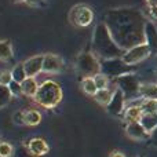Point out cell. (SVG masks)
Wrapping results in <instances>:
<instances>
[{
	"label": "cell",
	"mask_w": 157,
	"mask_h": 157,
	"mask_svg": "<svg viewBox=\"0 0 157 157\" xmlns=\"http://www.w3.org/2000/svg\"><path fill=\"white\" fill-rule=\"evenodd\" d=\"M112 37L124 51L145 43V26L147 19L136 8H113L103 19Z\"/></svg>",
	"instance_id": "1"
},
{
	"label": "cell",
	"mask_w": 157,
	"mask_h": 157,
	"mask_svg": "<svg viewBox=\"0 0 157 157\" xmlns=\"http://www.w3.org/2000/svg\"><path fill=\"white\" fill-rule=\"evenodd\" d=\"M124 50L120 48L114 39L112 37L105 22H101L95 26L92 36V54L99 61L112 59V58H123Z\"/></svg>",
	"instance_id": "2"
},
{
	"label": "cell",
	"mask_w": 157,
	"mask_h": 157,
	"mask_svg": "<svg viewBox=\"0 0 157 157\" xmlns=\"http://www.w3.org/2000/svg\"><path fill=\"white\" fill-rule=\"evenodd\" d=\"M35 99L44 108H54L62 99V88L52 80H47L39 86Z\"/></svg>",
	"instance_id": "3"
},
{
	"label": "cell",
	"mask_w": 157,
	"mask_h": 157,
	"mask_svg": "<svg viewBox=\"0 0 157 157\" xmlns=\"http://www.w3.org/2000/svg\"><path fill=\"white\" fill-rule=\"evenodd\" d=\"M136 71L135 65H128L123 61V58H112V59L101 61V73L108 78H114L124 76L128 73H134Z\"/></svg>",
	"instance_id": "4"
},
{
	"label": "cell",
	"mask_w": 157,
	"mask_h": 157,
	"mask_svg": "<svg viewBox=\"0 0 157 157\" xmlns=\"http://www.w3.org/2000/svg\"><path fill=\"white\" fill-rule=\"evenodd\" d=\"M76 68L83 77H94L101 73V61L92 52H81L77 58Z\"/></svg>",
	"instance_id": "5"
},
{
	"label": "cell",
	"mask_w": 157,
	"mask_h": 157,
	"mask_svg": "<svg viewBox=\"0 0 157 157\" xmlns=\"http://www.w3.org/2000/svg\"><path fill=\"white\" fill-rule=\"evenodd\" d=\"M116 86L119 90H121V92L124 94L125 101H132L135 98L139 97V90H141V81L135 76V73H128L124 76L117 77Z\"/></svg>",
	"instance_id": "6"
},
{
	"label": "cell",
	"mask_w": 157,
	"mask_h": 157,
	"mask_svg": "<svg viewBox=\"0 0 157 157\" xmlns=\"http://www.w3.org/2000/svg\"><path fill=\"white\" fill-rule=\"evenodd\" d=\"M69 19L73 25L76 26H88L94 19V13H92L91 7L86 4H77L71 10L69 14Z\"/></svg>",
	"instance_id": "7"
},
{
	"label": "cell",
	"mask_w": 157,
	"mask_h": 157,
	"mask_svg": "<svg viewBox=\"0 0 157 157\" xmlns=\"http://www.w3.org/2000/svg\"><path fill=\"white\" fill-rule=\"evenodd\" d=\"M150 54L152 52H150V48L147 47V44L142 43V44L132 47V48L127 50L124 52V55H123V61L125 63H128V65H136V63L145 61Z\"/></svg>",
	"instance_id": "8"
},
{
	"label": "cell",
	"mask_w": 157,
	"mask_h": 157,
	"mask_svg": "<svg viewBox=\"0 0 157 157\" xmlns=\"http://www.w3.org/2000/svg\"><path fill=\"white\" fill-rule=\"evenodd\" d=\"M124 105H125V97L121 92V90L116 88L114 90V94L112 97V101L109 102V105L106 106L108 112L113 116H119V114L123 113L124 110Z\"/></svg>",
	"instance_id": "9"
},
{
	"label": "cell",
	"mask_w": 157,
	"mask_h": 157,
	"mask_svg": "<svg viewBox=\"0 0 157 157\" xmlns=\"http://www.w3.org/2000/svg\"><path fill=\"white\" fill-rule=\"evenodd\" d=\"M145 43L150 48V52L157 55V26L152 21H147L145 26Z\"/></svg>",
	"instance_id": "10"
},
{
	"label": "cell",
	"mask_w": 157,
	"mask_h": 157,
	"mask_svg": "<svg viewBox=\"0 0 157 157\" xmlns=\"http://www.w3.org/2000/svg\"><path fill=\"white\" fill-rule=\"evenodd\" d=\"M63 69V59L59 58L58 55L54 54H47L44 55L43 61V72H48V73H57Z\"/></svg>",
	"instance_id": "11"
},
{
	"label": "cell",
	"mask_w": 157,
	"mask_h": 157,
	"mask_svg": "<svg viewBox=\"0 0 157 157\" xmlns=\"http://www.w3.org/2000/svg\"><path fill=\"white\" fill-rule=\"evenodd\" d=\"M43 61H44V55H36V57H32L25 61L24 66L28 77H35L36 75H39L43 71Z\"/></svg>",
	"instance_id": "12"
},
{
	"label": "cell",
	"mask_w": 157,
	"mask_h": 157,
	"mask_svg": "<svg viewBox=\"0 0 157 157\" xmlns=\"http://www.w3.org/2000/svg\"><path fill=\"white\" fill-rule=\"evenodd\" d=\"M125 132L130 138L132 139H147L150 136V134L147 132L146 130L144 128V125L141 124L139 121H134V123H128L127 124V128H125Z\"/></svg>",
	"instance_id": "13"
},
{
	"label": "cell",
	"mask_w": 157,
	"mask_h": 157,
	"mask_svg": "<svg viewBox=\"0 0 157 157\" xmlns=\"http://www.w3.org/2000/svg\"><path fill=\"white\" fill-rule=\"evenodd\" d=\"M28 152L33 156H43L48 152V145L43 138H33L28 144Z\"/></svg>",
	"instance_id": "14"
},
{
	"label": "cell",
	"mask_w": 157,
	"mask_h": 157,
	"mask_svg": "<svg viewBox=\"0 0 157 157\" xmlns=\"http://www.w3.org/2000/svg\"><path fill=\"white\" fill-rule=\"evenodd\" d=\"M139 97H141L142 99L157 101V83H145V84H141Z\"/></svg>",
	"instance_id": "15"
},
{
	"label": "cell",
	"mask_w": 157,
	"mask_h": 157,
	"mask_svg": "<svg viewBox=\"0 0 157 157\" xmlns=\"http://www.w3.org/2000/svg\"><path fill=\"white\" fill-rule=\"evenodd\" d=\"M144 116V112H142L141 103L139 105H131L125 109L124 112V119L128 123H134V121H139L141 117Z\"/></svg>",
	"instance_id": "16"
},
{
	"label": "cell",
	"mask_w": 157,
	"mask_h": 157,
	"mask_svg": "<svg viewBox=\"0 0 157 157\" xmlns=\"http://www.w3.org/2000/svg\"><path fill=\"white\" fill-rule=\"evenodd\" d=\"M21 87H22V94H25L26 97H35L39 90V86L36 83L35 77H26L21 83Z\"/></svg>",
	"instance_id": "17"
},
{
	"label": "cell",
	"mask_w": 157,
	"mask_h": 157,
	"mask_svg": "<svg viewBox=\"0 0 157 157\" xmlns=\"http://www.w3.org/2000/svg\"><path fill=\"white\" fill-rule=\"evenodd\" d=\"M139 123L144 125V128L147 132L152 134L157 128V114H144L139 120Z\"/></svg>",
	"instance_id": "18"
},
{
	"label": "cell",
	"mask_w": 157,
	"mask_h": 157,
	"mask_svg": "<svg viewBox=\"0 0 157 157\" xmlns=\"http://www.w3.org/2000/svg\"><path fill=\"white\" fill-rule=\"evenodd\" d=\"M24 119H25V125H37L41 121V114L37 110H26L24 112Z\"/></svg>",
	"instance_id": "19"
},
{
	"label": "cell",
	"mask_w": 157,
	"mask_h": 157,
	"mask_svg": "<svg viewBox=\"0 0 157 157\" xmlns=\"http://www.w3.org/2000/svg\"><path fill=\"white\" fill-rule=\"evenodd\" d=\"M114 91H112L110 88H105V90H98V92L94 95L95 99L101 103V105H109V102L112 101V97H113Z\"/></svg>",
	"instance_id": "20"
},
{
	"label": "cell",
	"mask_w": 157,
	"mask_h": 157,
	"mask_svg": "<svg viewBox=\"0 0 157 157\" xmlns=\"http://www.w3.org/2000/svg\"><path fill=\"white\" fill-rule=\"evenodd\" d=\"M0 59L13 61V47L10 41H0Z\"/></svg>",
	"instance_id": "21"
},
{
	"label": "cell",
	"mask_w": 157,
	"mask_h": 157,
	"mask_svg": "<svg viewBox=\"0 0 157 157\" xmlns=\"http://www.w3.org/2000/svg\"><path fill=\"white\" fill-rule=\"evenodd\" d=\"M11 75H13V80L14 81H18V83H22V81L28 77L24 63H18V65L14 66L13 71H11Z\"/></svg>",
	"instance_id": "22"
},
{
	"label": "cell",
	"mask_w": 157,
	"mask_h": 157,
	"mask_svg": "<svg viewBox=\"0 0 157 157\" xmlns=\"http://www.w3.org/2000/svg\"><path fill=\"white\" fill-rule=\"evenodd\" d=\"M81 86H83L84 92L88 95H95L98 92V87L94 81V77H84Z\"/></svg>",
	"instance_id": "23"
},
{
	"label": "cell",
	"mask_w": 157,
	"mask_h": 157,
	"mask_svg": "<svg viewBox=\"0 0 157 157\" xmlns=\"http://www.w3.org/2000/svg\"><path fill=\"white\" fill-rule=\"evenodd\" d=\"M141 108L144 114H157V101L142 99Z\"/></svg>",
	"instance_id": "24"
},
{
	"label": "cell",
	"mask_w": 157,
	"mask_h": 157,
	"mask_svg": "<svg viewBox=\"0 0 157 157\" xmlns=\"http://www.w3.org/2000/svg\"><path fill=\"white\" fill-rule=\"evenodd\" d=\"M11 97H13V94H11L8 86H3V84H0V109L4 108V106L10 102Z\"/></svg>",
	"instance_id": "25"
},
{
	"label": "cell",
	"mask_w": 157,
	"mask_h": 157,
	"mask_svg": "<svg viewBox=\"0 0 157 157\" xmlns=\"http://www.w3.org/2000/svg\"><path fill=\"white\" fill-rule=\"evenodd\" d=\"M94 81L97 84L98 90H105V88H109V78L102 73H98L97 76H94Z\"/></svg>",
	"instance_id": "26"
},
{
	"label": "cell",
	"mask_w": 157,
	"mask_h": 157,
	"mask_svg": "<svg viewBox=\"0 0 157 157\" xmlns=\"http://www.w3.org/2000/svg\"><path fill=\"white\" fill-rule=\"evenodd\" d=\"M14 149L8 142H0V157H11Z\"/></svg>",
	"instance_id": "27"
},
{
	"label": "cell",
	"mask_w": 157,
	"mask_h": 157,
	"mask_svg": "<svg viewBox=\"0 0 157 157\" xmlns=\"http://www.w3.org/2000/svg\"><path fill=\"white\" fill-rule=\"evenodd\" d=\"M13 81V75H11L10 71H3L0 72V84H3V86H8V84Z\"/></svg>",
	"instance_id": "28"
},
{
	"label": "cell",
	"mask_w": 157,
	"mask_h": 157,
	"mask_svg": "<svg viewBox=\"0 0 157 157\" xmlns=\"http://www.w3.org/2000/svg\"><path fill=\"white\" fill-rule=\"evenodd\" d=\"M8 88H10L11 94L15 95V97H18V95L22 94V87H21V83H18V81H11L10 84H8Z\"/></svg>",
	"instance_id": "29"
},
{
	"label": "cell",
	"mask_w": 157,
	"mask_h": 157,
	"mask_svg": "<svg viewBox=\"0 0 157 157\" xmlns=\"http://www.w3.org/2000/svg\"><path fill=\"white\" fill-rule=\"evenodd\" d=\"M25 3L30 7H44L46 6L44 0H25Z\"/></svg>",
	"instance_id": "30"
},
{
	"label": "cell",
	"mask_w": 157,
	"mask_h": 157,
	"mask_svg": "<svg viewBox=\"0 0 157 157\" xmlns=\"http://www.w3.org/2000/svg\"><path fill=\"white\" fill-rule=\"evenodd\" d=\"M14 123H15V124H25L24 112H17V113L14 114Z\"/></svg>",
	"instance_id": "31"
},
{
	"label": "cell",
	"mask_w": 157,
	"mask_h": 157,
	"mask_svg": "<svg viewBox=\"0 0 157 157\" xmlns=\"http://www.w3.org/2000/svg\"><path fill=\"white\" fill-rule=\"evenodd\" d=\"M150 138H152V144L157 146V128H156L155 131H153L152 134H150Z\"/></svg>",
	"instance_id": "32"
},
{
	"label": "cell",
	"mask_w": 157,
	"mask_h": 157,
	"mask_svg": "<svg viewBox=\"0 0 157 157\" xmlns=\"http://www.w3.org/2000/svg\"><path fill=\"white\" fill-rule=\"evenodd\" d=\"M146 4L149 6V8L157 7V0H146Z\"/></svg>",
	"instance_id": "33"
},
{
	"label": "cell",
	"mask_w": 157,
	"mask_h": 157,
	"mask_svg": "<svg viewBox=\"0 0 157 157\" xmlns=\"http://www.w3.org/2000/svg\"><path fill=\"white\" fill-rule=\"evenodd\" d=\"M150 15H152L153 18L157 19V7H152V8H150Z\"/></svg>",
	"instance_id": "34"
},
{
	"label": "cell",
	"mask_w": 157,
	"mask_h": 157,
	"mask_svg": "<svg viewBox=\"0 0 157 157\" xmlns=\"http://www.w3.org/2000/svg\"><path fill=\"white\" fill-rule=\"evenodd\" d=\"M110 157H125V156L123 155L121 152H119V150H116V152H113V153H112Z\"/></svg>",
	"instance_id": "35"
},
{
	"label": "cell",
	"mask_w": 157,
	"mask_h": 157,
	"mask_svg": "<svg viewBox=\"0 0 157 157\" xmlns=\"http://www.w3.org/2000/svg\"><path fill=\"white\" fill-rule=\"evenodd\" d=\"M13 3H21V2H25V0H11Z\"/></svg>",
	"instance_id": "36"
}]
</instances>
